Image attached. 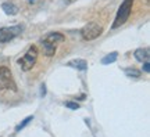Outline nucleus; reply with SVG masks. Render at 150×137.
Instances as JSON below:
<instances>
[{"mask_svg": "<svg viewBox=\"0 0 150 137\" xmlns=\"http://www.w3.org/2000/svg\"><path fill=\"white\" fill-rule=\"evenodd\" d=\"M0 84H1L3 89L17 91V84L13 79L11 71L7 67H0Z\"/></svg>", "mask_w": 150, "mask_h": 137, "instance_id": "obj_4", "label": "nucleus"}, {"mask_svg": "<svg viewBox=\"0 0 150 137\" xmlns=\"http://www.w3.org/2000/svg\"><path fill=\"white\" fill-rule=\"evenodd\" d=\"M143 72H146V74H149V72H150V65H149V61H146V63L143 64Z\"/></svg>", "mask_w": 150, "mask_h": 137, "instance_id": "obj_15", "label": "nucleus"}, {"mask_svg": "<svg viewBox=\"0 0 150 137\" xmlns=\"http://www.w3.org/2000/svg\"><path fill=\"white\" fill-rule=\"evenodd\" d=\"M32 119H33V116H27V118H25V119H24V121H22L21 123H20L18 126H17L16 130H17V132H20V130H21V129H24V127L27 126V125H28V123H29L31 121H32Z\"/></svg>", "mask_w": 150, "mask_h": 137, "instance_id": "obj_13", "label": "nucleus"}, {"mask_svg": "<svg viewBox=\"0 0 150 137\" xmlns=\"http://www.w3.org/2000/svg\"><path fill=\"white\" fill-rule=\"evenodd\" d=\"M65 3H67V4H71V3H74L75 0H64Z\"/></svg>", "mask_w": 150, "mask_h": 137, "instance_id": "obj_17", "label": "nucleus"}, {"mask_svg": "<svg viewBox=\"0 0 150 137\" xmlns=\"http://www.w3.org/2000/svg\"><path fill=\"white\" fill-rule=\"evenodd\" d=\"M42 39L43 40H47V42H50V43H53V44H59V43L64 42L65 36L63 33H60V32H50L47 35H45Z\"/></svg>", "mask_w": 150, "mask_h": 137, "instance_id": "obj_6", "label": "nucleus"}, {"mask_svg": "<svg viewBox=\"0 0 150 137\" xmlns=\"http://www.w3.org/2000/svg\"><path fill=\"white\" fill-rule=\"evenodd\" d=\"M65 107H68L71 110H78V108H79L78 103H74V101H67V103H65Z\"/></svg>", "mask_w": 150, "mask_h": 137, "instance_id": "obj_14", "label": "nucleus"}, {"mask_svg": "<svg viewBox=\"0 0 150 137\" xmlns=\"http://www.w3.org/2000/svg\"><path fill=\"white\" fill-rule=\"evenodd\" d=\"M102 33H103L102 25H99L97 22H89L88 25H85V27L82 28V31H81V36H82L83 40L91 42V40L97 39Z\"/></svg>", "mask_w": 150, "mask_h": 137, "instance_id": "obj_3", "label": "nucleus"}, {"mask_svg": "<svg viewBox=\"0 0 150 137\" xmlns=\"http://www.w3.org/2000/svg\"><path fill=\"white\" fill-rule=\"evenodd\" d=\"M70 67H74V68L79 69V71H85L88 68V63H86L85 60H82V58H78V60H72L68 63Z\"/></svg>", "mask_w": 150, "mask_h": 137, "instance_id": "obj_10", "label": "nucleus"}, {"mask_svg": "<svg viewBox=\"0 0 150 137\" xmlns=\"http://www.w3.org/2000/svg\"><path fill=\"white\" fill-rule=\"evenodd\" d=\"M38 47L36 46H31V47L27 50V53L24 57H21L18 60V64H20V67L24 72H28V71H31V69L35 67V64L38 61Z\"/></svg>", "mask_w": 150, "mask_h": 137, "instance_id": "obj_2", "label": "nucleus"}, {"mask_svg": "<svg viewBox=\"0 0 150 137\" xmlns=\"http://www.w3.org/2000/svg\"><path fill=\"white\" fill-rule=\"evenodd\" d=\"M40 94L42 96L46 94V86H45V84H42V87H40Z\"/></svg>", "mask_w": 150, "mask_h": 137, "instance_id": "obj_16", "label": "nucleus"}, {"mask_svg": "<svg viewBox=\"0 0 150 137\" xmlns=\"http://www.w3.org/2000/svg\"><path fill=\"white\" fill-rule=\"evenodd\" d=\"M22 32V28L16 25V27H6L0 28V43H8L17 36H20Z\"/></svg>", "mask_w": 150, "mask_h": 137, "instance_id": "obj_5", "label": "nucleus"}, {"mask_svg": "<svg viewBox=\"0 0 150 137\" xmlns=\"http://www.w3.org/2000/svg\"><path fill=\"white\" fill-rule=\"evenodd\" d=\"M117 57H118V53H110V54H107L106 57H103L102 58V64H104V65H107V64H111V63H114L115 60H117Z\"/></svg>", "mask_w": 150, "mask_h": 137, "instance_id": "obj_11", "label": "nucleus"}, {"mask_svg": "<svg viewBox=\"0 0 150 137\" xmlns=\"http://www.w3.org/2000/svg\"><path fill=\"white\" fill-rule=\"evenodd\" d=\"M125 74L131 76V78H139L140 76V71L136 68H127L125 69Z\"/></svg>", "mask_w": 150, "mask_h": 137, "instance_id": "obj_12", "label": "nucleus"}, {"mask_svg": "<svg viewBox=\"0 0 150 137\" xmlns=\"http://www.w3.org/2000/svg\"><path fill=\"white\" fill-rule=\"evenodd\" d=\"M28 1H29V3H32V1H35V0H28Z\"/></svg>", "mask_w": 150, "mask_h": 137, "instance_id": "obj_18", "label": "nucleus"}, {"mask_svg": "<svg viewBox=\"0 0 150 137\" xmlns=\"http://www.w3.org/2000/svg\"><path fill=\"white\" fill-rule=\"evenodd\" d=\"M134 1L135 0H124L120 8L117 11V15H115V20L112 22L111 29H117V28L122 27L125 22L129 20V15L132 13V7H134Z\"/></svg>", "mask_w": 150, "mask_h": 137, "instance_id": "obj_1", "label": "nucleus"}, {"mask_svg": "<svg viewBox=\"0 0 150 137\" xmlns=\"http://www.w3.org/2000/svg\"><path fill=\"white\" fill-rule=\"evenodd\" d=\"M135 58L139 61V63H146L149 61V57H150V53H149V48L145 47V48H138L135 51Z\"/></svg>", "mask_w": 150, "mask_h": 137, "instance_id": "obj_8", "label": "nucleus"}, {"mask_svg": "<svg viewBox=\"0 0 150 137\" xmlns=\"http://www.w3.org/2000/svg\"><path fill=\"white\" fill-rule=\"evenodd\" d=\"M1 8H3V11H4L7 15H16L17 13H18V7L16 4H13V3H3Z\"/></svg>", "mask_w": 150, "mask_h": 137, "instance_id": "obj_9", "label": "nucleus"}, {"mask_svg": "<svg viewBox=\"0 0 150 137\" xmlns=\"http://www.w3.org/2000/svg\"><path fill=\"white\" fill-rule=\"evenodd\" d=\"M42 43V47H43V51H45V56L47 57H52L56 54V50H57V44H53V43L47 42V40H40Z\"/></svg>", "mask_w": 150, "mask_h": 137, "instance_id": "obj_7", "label": "nucleus"}]
</instances>
